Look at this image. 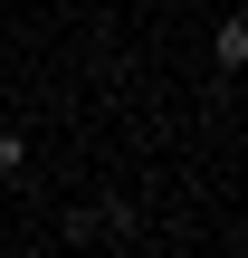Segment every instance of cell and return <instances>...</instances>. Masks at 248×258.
<instances>
[{"label":"cell","mask_w":248,"mask_h":258,"mask_svg":"<svg viewBox=\"0 0 248 258\" xmlns=\"http://www.w3.org/2000/svg\"><path fill=\"white\" fill-rule=\"evenodd\" d=\"M210 48H220V67H229V77H239V67H248V19H239V10L220 19V38H210Z\"/></svg>","instance_id":"cell-1"},{"label":"cell","mask_w":248,"mask_h":258,"mask_svg":"<svg viewBox=\"0 0 248 258\" xmlns=\"http://www.w3.org/2000/svg\"><path fill=\"white\" fill-rule=\"evenodd\" d=\"M19 172H29V144H19V134L0 124V191H19Z\"/></svg>","instance_id":"cell-2"},{"label":"cell","mask_w":248,"mask_h":258,"mask_svg":"<svg viewBox=\"0 0 248 258\" xmlns=\"http://www.w3.org/2000/svg\"><path fill=\"white\" fill-rule=\"evenodd\" d=\"M19 258H57V249H19Z\"/></svg>","instance_id":"cell-3"}]
</instances>
